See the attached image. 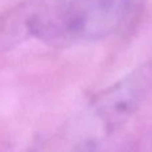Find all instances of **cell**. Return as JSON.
<instances>
[{
	"mask_svg": "<svg viewBox=\"0 0 152 152\" xmlns=\"http://www.w3.org/2000/svg\"><path fill=\"white\" fill-rule=\"evenodd\" d=\"M139 3L140 0L43 1L40 24L44 42L104 39L131 21Z\"/></svg>",
	"mask_w": 152,
	"mask_h": 152,
	"instance_id": "obj_1",
	"label": "cell"
},
{
	"mask_svg": "<svg viewBox=\"0 0 152 152\" xmlns=\"http://www.w3.org/2000/svg\"><path fill=\"white\" fill-rule=\"evenodd\" d=\"M152 88V63L137 67L94 99L95 113L107 131L119 128L140 107Z\"/></svg>",
	"mask_w": 152,
	"mask_h": 152,
	"instance_id": "obj_2",
	"label": "cell"
},
{
	"mask_svg": "<svg viewBox=\"0 0 152 152\" xmlns=\"http://www.w3.org/2000/svg\"><path fill=\"white\" fill-rule=\"evenodd\" d=\"M68 152H95V143L92 140H84L74 145Z\"/></svg>",
	"mask_w": 152,
	"mask_h": 152,
	"instance_id": "obj_3",
	"label": "cell"
}]
</instances>
